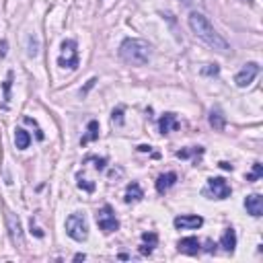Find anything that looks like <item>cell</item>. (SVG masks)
<instances>
[{
    "instance_id": "6da1fadb",
    "label": "cell",
    "mask_w": 263,
    "mask_h": 263,
    "mask_svg": "<svg viewBox=\"0 0 263 263\" xmlns=\"http://www.w3.org/2000/svg\"><path fill=\"white\" fill-rule=\"evenodd\" d=\"M187 23H189V29L193 31V35H195L197 39H202L206 46H210L214 52L224 54V56L230 54V46H228V41H226V39L220 35V33L214 29V25L208 21L206 15L193 11V13H189Z\"/></svg>"
},
{
    "instance_id": "7a4b0ae2",
    "label": "cell",
    "mask_w": 263,
    "mask_h": 263,
    "mask_svg": "<svg viewBox=\"0 0 263 263\" xmlns=\"http://www.w3.org/2000/svg\"><path fill=\"white\" fill-rule=\"evenodd\" d=\"M119 58L129 66H144L150 60V43L138 37H129L119 46Z\"/></svg>"
},
{
    "instance_id": "3957f363",
    "label": "cell",
    "mask_w": 263,
    "mask_h": 263,
    "mask_svg": "<svg viewBox=\"0 0 263 263\" xmlns=\"http://www.w3.org/2000/svg\"><path fill=\"white\" fill-rule=\"evenodd\" d=\"M66 235H68L72 241H76V243L86 241V237H89V222H86L84 214L74 212V214H70L68 218H66Z\"/></svg>"
},
{
    "instance_id": "277c9868",
    "label": "cell",
    "mask_w": 263,
    "mask_h": 263,
    "mask_svg": "<svg viewBox=\"0 0 263 263\" xmlns=\"http://www.w3.org/2000/svg\"><path fill=\"white\" fill-rule=\"evenodd\" d=\"M58 66L68 70H76L78 68V46L74 39H64L62 41V52L58 56Z\"/></svg>"
},
{
    "instance_id": "5b68a950",
    "label": "cell",
    "mask_w": 263,
    "mask_h": 263,
    "mask_svg": "<svg viewBox=\"0 0 263 263\" xmlns=\"http://www.w3.org/2000/svg\"><path fill=\"white\" fill-rule=\"evenodd\" d=\"M204 193L210 195L212 200H226V197H230V193H233V189H230V185L226 183V179L212 177V179H208V185H206Z\"/></svg>"
},
{
    "instance_id": "8992f818",
    "label": "cell",
    "mask_w": 263,
    "mask_h": 263,
    "mask_svg": "<svg viewBox=\"0 0 263 263\" xmlns=\"http://www.w3.org/2000/svg\"><path fill=\"white\" fill-rule=\"evenodd\" d=\"M97 224H99V228H101L105 235H111V233H115V230L119 228V222H117L115 212H113L111 206H103L101 210L97 212Z\"/></svg>"
},
{
    "instance_id": "52a82bcc",
    "label": "cell",
    "mask_w": 263,
    "mask_h": 263,
    "mask_svg": "<svg viewBox=\"0 0 263 263\" xmlns=\"http://www.w3.org/2000/svg\"><path fill=\"white\" fill-rule=\"evenodd\" d=\"M257 74H259V64L257 62H249V64L243 66V70L235 76V82H237V86L245 89V86H249L257 78Z\"/></svg>"
},
{
    "instance_id": "ba28073f",
    "label": "cell",
    "mask_w": 263,
    "mask_h": 263,
    "mask_svg": "<svg viewBox=\"0 0 263 263\" xmlns=\"http://www.w3.org/2000/svg\"><path fill=\"white\" fill-rule=\"evenodd\" d=\"M7 226H9V235H11L13 243L19 245V247H23L25 239H23V226H21L19 216L13 214V212H7Z\"/></svg>"
},
{
    "instance_id": "9c48e42d",
    "label": "cell",
    "mask_w": 263,
    "mask_h": 263,
    "mask_svg": "<svg viewBox=\"0 0 263 263\" xmlns=\"http://www.w3.org/2000/svg\"><path fill=\"white\" fill-rule=\"evenodd\" d=\"M175 228L179 230H195V228H200L204 224V218L202 216H189V214H183V216H177L173 220Z\"/></svg>"
},
{
    "instance_id": "30bf717a",
    "label": "cell",
    "mask_w": 263,
    "mask_h": 263,
    "mask_svg": "<svg viewBox=\"0 0 263 263\" xmlns=\"http://www.w3.org/2000/svg\"><path fill=\"white\" fill-rule=\"evenodd\" d=\"M245 208H247V212H249L251 216L259 218V216L263 214V197H261L259 193H253V195L245 197Z\"/></svg>"
},
{
    "instance_id": "8fae6325",
    "label": "cell",
    "mask_w": 263,
    "mask_h": 263,
    "mask_svg": "<svg viewBox=\"0 0 263 263\" xmlns=\"http://www.w3.org/2000/svg\"><path fill=\"white\" fill-rule=\"evenodd\" d=\"M158 129H160V134H171V132L179 129L177 115H175V113H164V115L158 119Z\"/></svg>"
},
{
    "instance_id": "7c38bea8",
    "label": "cell",
    "mask_w": 263,
    "mask_h": 263,
    "mask_svg": "<svg viewBox=\"0 0 263 263\" xmlns=\"http://www.w3.org/2000/svg\"><path fill=\"white\" fill-rule=\"evenodd\" d=\"M177 249H179V253H183V255H197V253H200V241H197L195 237L181 239V241L177 243Z\"/></svg>"
},
{
    "instance_id": "4fadbf2b",
    "label": "cell",
    "mask_w": 263,
    "mask_h": 263,
    "mask_svg": "<svg viewBox=\"0 0 263 263\" xmlns=\"http://www.w3.org/2000/svg\"><path fill=\"white\" fill-rule=\"evenodd\" d=\"M142 197H144V191H142L140 183L132 181V183L127 185V189H125V204H136V202L142 200Z\"/></svg>"
},
{
    "instance_id": "5bb4252c",
    "label": "cell",
    "mask_w": 263,
    "mask_h": 263,
    "mask_svg": "<svg viewBox=\"0 0 263 263\" xmlns=\"http://www.w3.org/2000/svg\"><path fill=\"white\" fill-rule=\"evenodd\" d=\"M220 247L228 253H233L235 247H237V233H235V228H226L224 230V235L220 239Z\"/></svg>"
},
{
    "instance_id": "9a60e30c",
    "label": "cell",
    "mask_w": 263,
    "mask_h": 263,
    "mask_svg": "<svg viewBox=\"0 0 263 263\" xmlns=\"http://www.w3.org/2000/svg\"><path fill=\"white\" fill-rule=\"evenodd\" d=\"M175 183H177V175H175L173 171H169V173H164V175H160V177L156 179V191H158V193H164L167 189H171Z\"/></svg>"
},
{
    "instance_id": "2e32d148",
    "label": "cell",
    "mask_w": 263,
    "mask_h": 263,
    "mask_svg": "<svg viewBox=\"0 0 263 263\" xmlns=\"http://www.w3.org/2000/svg\"><path fill=\"white\" fill-rule=\"evenodd\" d=\"M156 243H158V237H156V233H144V235H142L140 253H142V255H150V253L154 251Z\"/></svg>"
},
{
    "instance_id": "e0dca14e",
    "label": "cell",
    "mask_w": 263,
    "mask_h": 263,
    "mask_svg": "<svg viewBox=\"0 0 263 263\" xmlns=\"http://www.w3.org/2000/svg\"><path fill=\"white\" fill-rule=\"evenodd\" d=\"M15 144H17V148H19V150L29 148V144H31V136H29V132H25L23 127H17V129H15Z\"/></svg>"
},
{
    "instance_id": "ac0fdd59",
    "label": "cell",
    "mask_w": 263,
    "mask_h": 263,
    "mask_svg": "<svg viewBox=\"0 0 263 263\" xmlns=\"http://www.w3.org/2000/svg\"><path fill=\"white\" fill-rule=\"evenodd\" d=\"M99 138V121H89V132H86V136H82V140H80V144L84 146V144H89V142H93V140H97Z\"/></svg>"
},
{
    "instance_id": "d6986e66",
    "label": "cell",
    "mask_w": 263,
    "mask_h": 263,
    "mask_svg": "<svg viewBox=\"0 0 263 263\" xmlns=\"http://www.w3.org/2000/svg\"><path fill=\"white\" fill-rule=\"evenodd\" d=\"M210 125H212L214 129H218V132H222V129H224L226 121H224V115H222V113H220L218 109L210 113Z\"/></svg>"
},
{
    "instance_id": "ffe728a7",
    "label": "cell",
    "mask_w": 263,
    "mask_h": 263,
    "mask_svg": "<svg viewBox=\"0 0 263 263\" xmlns=\"http://www.w3.org/2000/svg\"><path fill=\"white\" fill-rule=\"evenodd\" d=\"M193 154H204V148L202 146H193V148H187V150H177V156L179 158H189V156H193Z\"/></svg>"
},
{
    "instance_id": "44dd1931",
    "label": "cell",
    "mask_w": 263,
    "mask_h": 263,
    "mask_svg": "<svg viewBox=\"0 0 263 263\" xmlns=\"http://www.w3.org/2000/svg\"><path fill=\"white\" fill-rule=\"evenodd\" d=\"M261 175H263V164H261V162H255L251 175H247V181H257Z\"/></svg>"
},
{
    "instance_id": "7402d4cb",
    "label": "cell",
    "mask_w": 263,
    "mask_h": 263,
    "mask_svg": "<svg viewBox=\"0 0 263 263\" xmlns=\"http://www.w3.org/2000/svg\"><path fill=\"white\" fill-rule=\"evenodd\" d=\"M78 187L84 189V191H89V193L95 191V183H91V181H86V179H82V177H78Z\"/></svg>"
},
{
    "instance_id": "603a6c76",
    "label": "cell",
    "mask_w": 263,
    "mask_h": 263,
    "mask_svg": "<svg viewBox=\"0 0 263 263\" xmlns=\"http://www.w3.org/2000/svg\"><path fill=\"white\" fill-rule=\"evenodd\" d=\"M218 72H220V68H218L216 64H206V68L202 70V74H206V76H212V74L216 76Z\"/></svg>"
},
{
    "instance_id": "cb8c5ba5",
    "label": "cell",
    "mask_w": 263,
    "mask_h": 263,
    "mask_svg": "<svg viewBox=\"0 0 263 263\" xmlns=\"http://www.w3.org/2000/svg\"><path fill=\"white\" fill-rule=\"evenodd\" d=\"M11 82H13V72L7 74V80H5V99L11 101Z\"/></svg>"
},
{
    "instance_id": "d4e9b609",
    "label": "cell",
    "mask_w": 263,
    "mask_h": 263,
    "mask_svg": "<svg viewBox=\"0 0 263 263\" xmlns=\"http://www.w3.org/2000/svg\"><path fill=\"white\" fill-rule=\"evenodd\" d=\"M121 115H123V107H117V109L113 111V117H111V119H113V121H117V123H121V121H123V117H121Z\"/></svg>"
},
{
    "instance_id": "484cf974",
    "label": "cell",
    "mask_w": 263,
    "mask_h": 263,
    "mask_svg": "<svg viewBox=\"0 0 263 263\" xmlns=\"http://www.w3.org/2000/svg\"><path fill=\"white\" fill-rule=\"evenodd\" d=\"M95 162H97V164H95V167H97V171H103V169H105V162H107V160H105V158H95Z\"/></svg>"
},
{
    "instance_id": "4316f807",
    "label": "cell",
    "mask_w": 263,
    "mask_h": 263,
    "mask_svg": "<svg viewBox=\"0 0 263 263\" xmlns=\"http://www.w3.org/2000/svg\"><path fill=\"white\" fill-rule=\"evenodd\" d=\"M218 167H220V169H224V171H233V164L226 162V160H222V162L218 164Z\"/></svg>"
},
{
    "instance_id": "83f0119b",
    "label": "cell",
    "mask_w": 263,
    "mask_h": 263,
    "mask_svg": "<svg viewBox=\"0 0 263 263\" xmlns=\"http://www.w3.org/2000/svg\"><path fill=\"white\" fill-rule=\"evenodd\" d=\"M95 82H97V78H91V80H89V84L82 89V95H84V93H89V89H93V84H95Z\"/></svg>"
},
{
    "instance_id": "f1b7e54d",
    "label": "cell",
    "mask_w": 263,
    "mask_h": 263,
    "mask_svg": "<svg viewBox=\"0 0 263 263\" xmlns=\"http://www.w3.org/2000/svg\"><path fill=\"white\" fill-rule=\"evenodd\" d=\"M7 56V41L0 43V58H5Z\"/></svg>"
},
{
    "instance_id": "f546056e",
    "label": "cell",
    "mask_w": 263,
    "mask_h": 263,
    "mask_svg": "<svg viewBox=\"0 0 263 263\" xmlns=\"http://www.w3.org/2000/svg\"><path fill=\"white\" fill-rule=\"evenodd\" d=\"M138 150H140V152H150L152 148H150V146H146V144H142V146H138Z\"/></svg>"
},
{
    "instance_id": "4dcf8cb0",
    "label": "cell",
    "mask_w": 263,
    "mask_h": 263,
    "mask_svg": "<svg viewBox=\"0 0 263 263\" xmlns=\"http://www.w3.org/2000/svg\"><path fill=\"white\" fill-rule=\"evenodd\" d=\"M241 3H251V0H241Z\"/></svg>"
}]
</instances>
